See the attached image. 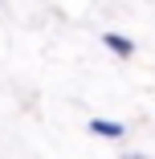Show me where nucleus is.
<instances>
[{
  "mask_svg": "<svg viewBox=\"0 0 155 159\" xmlns=\"http://www.w3.org/2000/svg\"><path fill=\"white\" fill-rule=\"evenodd\" d=\"M102 41H106V49H114L118 57H131V53H135V41H131V37H122V33H106Z\"/></svg>",
  "mask_w": 155,
  "mask_h": 159,
  "instance_id": "f257e3e1",
  "label": "nucleus"
},
{
  "mask_svg": "<svg viewBox=\"0 0 155 159\" xmlns=\"http://www.w3.org/2000/svg\"><path fill=\"white\" fill-rule=\"evenodd\" d=\"M122 159H147V155H135V151H131V155H122Z\"/></svg>",
  "mask_w": 155,
  "mask_h": 159,
  "instance_id": "7ed1b4c3",
  "label": "nucleus"
},
{
  "mask_svg": "<svg viewBox=\"0 0 155 159\" xmlns=\"http://www.w3.org/2000/svg\"><path fill=\"white\" fill-rule=\"evenodd\" d=\"M90 131L102 139H122V122H106V118H90Z\"/></svg>",
  "mask_w": 155,
  "mask_h": 159,
  "instance_id": "f03ea898",
  "label": "nucleus"
}]
</instances>
